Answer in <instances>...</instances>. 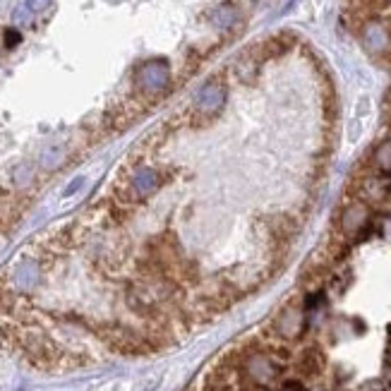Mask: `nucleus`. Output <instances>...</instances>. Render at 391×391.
Wrapping results in <instances>:
<instances>
[{
    "mask_svg": "<svg viewBox=\"0 0 391 391\" xmlns=\"http://www.w3.org/2000/svg\"><path fill=\"white\" fill-rule=\"evenodd\" d=\"M245 377L250 384H257V387H269L272 382H276L281 377V363L269 353H252L245 358L243 363Z\"/></svg>",
    "mask_w": 391,
    "mask_h": 391,
    "instance_id": "nucleus-1",
    "label": "nucleus"
},
{
    "mask_svg": "<svg viewBox=\"0 0 391 391\" xmlns=\"http://www.w3.org/2000/svg\"><path fill=\"white\" fill-rule=\"evenodd\" d=\"M305 310L300 305H286L284 310L274 320V332H276L284 341H296L300 339L305 332Z\"/></svg>",
    "mask_w": 391,
    "mask_h": 391,
    "instance_id": "nucleus-2",
    "label": "nucleus"
},
{
    "mask_svg": "<svg viewBox=\"0 0 391 391\" xmlns=\"http://www.w3.org/2000/svg\"><path fill=\"white\" fill-rule=\"evenodd\" d=\"M368 223H370V211L365 202H353L341 214V230L346 235H358Z\"/></svg>",
    "mask_w": 391,
    "mask_h": 391,
    "instance_id": "nucleus-3",
    "label": "nucleus"
},
{
    "mask_svg": "<svg viewBox=\"0 0 391 391\" xmlns=\"http://www.w3.org/2000/svg\"><path fill=\"white\" fill-rule=\"evenodd\" d=\"M137 82L146 91H161L168 84V67L163 63H149L137 72Z\"/></svg>",
    "mask_w": 391,
    "mask_h": 391,
    "instance_id": "nucleus-4",
    "label": "nucleus"
},
{
    "mask_svg": "<svg viewBox=\"0 0 391 391\" xmlns=\"http://www.w3.org/2000/svg\"><path fill=\"white\" fill-rule=\"evenodd\" d=\"M223 99H226V89L221 87V84H216V82H211V84H206V87H202L199 89V94H197V111L202 113H216L218 108L223 106Z\"/></svg>",
    "mask_w": 391,
    "mask_h": 391,
    "instance_id": "nucleus-5",
    "label": "nucleus"
},
{
    "mask_svg": "<svg viewBox=\"0 0 391 391\" xmlns=\"http://www.w3.org/2000/svg\"><path fill=\"white\" fill-rule=\"evenodd\" d=\"M298 370L303 372L305 377H315L325 370V356H322L320 348H308L303 351L300 360H298Z\"/></svg>",
    "mask_w": 391,
    "mask_h": 391,
    "instance_id": "nucleus-6",
    "label": "nucleus"
},
{
    "mask_svg": "<svg viewBox=\"0 0 391 391\" xmlns=\"http://www.w3.org/2000/svg\"><path fill=\"white\" fill-rule=\"evenodd\" d=\"M375 168L380 170V175H391V142H384L382 146H377L375 151Z\"/></svg>",
    "mask_w": 391,
    "mask_h": 391,
    "instance_id": "nucleus-7",
    "label": "nucleus"
},
{
    "mask_svg": "<svg viewBox=\"0 0 391 391\" xmlns=\"http://www.w3.org/2000/svg\"><path fill=\"white\" fill-rule=\"evenodd\" d=\"M214 20L221 24V27H228L230 20H235V10L233 8H221V10L216 12V15H214Z\"/></svg>",
    "mask_w": 391,
    "mask_h": 391,
    "instance_id": "nucleus-8",
    "label": "nucleus"
},
{
    "mask_svg": "<svg viewBox=\"0 0 391 391\" xmlns=\"http://www.w3.org/2000/svg\"><path fill=\"white\" fill-rule=\"evenodd\" d=\"M360 391H391V389H389V384L384 382V380H377V382L363 384V387H360Z\"/></svg>",
    "mask_w": 391,
    "mask_h": 391,
    "instance_id": "nucleus-9",
    "label": "nucleus"
},
{
    "mask_svg": "<svg viewBox=\"0 0 391 391\" xmlns=\"http://www.w3.org/2000/svg\"><path fill=\"white\" fill-rule=\"evenodd\" d=\"M17 41H20V34H17L15 29H8V32H5V44H8V46H15Z\"/></svg>",
    "mask_w": 391,
    "mask_h": 391,
    "instance_id": "nucleus-10",
    "label": "nucleus"
},
{
    "mask_svg": "<svg viewBox=\"0 0 391 391\" xmlns=\"http://www.w3.org/2000/svg\"><path fill=\"white\" fill-rule=\"evenodd\" d=\"M48 3H51V0H27V5L32 10H44V8H48Z\"/></svg>",
    "mask_w": 391,
    "mask_h": 391,
    "instance_id": "nucleus-11",
    "label": "nucleus"
}]
</instances>
